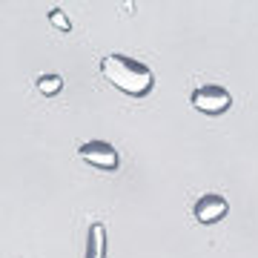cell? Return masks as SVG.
<instances>
[{"instance_id": "3957f363", "label": "cell", "mask_w": 258, "mask_h": 258, "mask_svg": "<svg viewBox=\"0 0 258 258\" xmlns=\"http://www.w3.org/2000/svg\"><path fill=\"white\" fill-rule=\"evenodd\" d=\"M78 155H81L86 164H92L95 169H103V172H115L120 166L118 149L112 147L109 141H86V144H81Z\"/></svg>"}, {"instance_id": "8992f818", "label": "cell", "mask_w": 258, "mask_h": 258, "mask_svg": "<svg viewBox=\"0 0 258 258\" xmlns=\"http://www.w3.org/2000/svg\"><path fill=\"white\" fill-rule=\"evenodd\" d=\"M37 89L52 98V95H57L63 89V78H60V75H40V78H37Z\"/></svg>"}, {"instance_id": "277c9868", "label": "cell", "mask_w": 258, "mask_h": 258, "mask_svg": "<svg viewBox=\"0 0 258 258\" xmlns=\"http://www.w3.org/2000/svg\"><path fill=\"white\" fill-rule=\"evenodd\" d=\"M227 212H230V204H227V198L218 195V192H207V195H201V198L192 204V218L198 224H204V227L224 221Z\"/></svg>"}, {"instance_id": "7a4b0ae2", "label": "cell", "mask_w": 258, "mask_h": 258, "mask_svg": "<svg viewBox=\"0 0 258 258\" xmlns=\"http://www.w3.org/2000/svg\"><path fill=\"white\" fill-rule=\"evenodd\" d=\"M189 103H192L195 112L210 115V118H218L224 112H230L232 95L224 86H218V83H204V86H198V89L189 92Z\"/></svg>"}, {"instance_id": "6da1fadb", "label": "cell", "mask_w": 258, "mask_h": 258, "mask_svg": "<svg viewBox=\"0 0 258 258\" xmlns=\"http://www.w3.org/2000/svg\"><path fill=\"white\" fill-rule=\"evenodd\" d=\"M101 75L118 89V92L129 95V98H147L155 89V75L147 63H141L135 57L120 55V52H109L101 57Z\"/></svg>"}, {"instance_id": "52a82bcc", "label": "cell", "mask_w": 258, "mask_h": 258, "mask_svg": "<svg viewBox=\"0 0 258 258\" xmlns=\"http://www.w3.org/2000/svg\"><path fill=\"white\" fill-rule=\"evenodd\" d=\"M49 23H52L55 29H60V32H69V29H72L69 18H66V15H63L60 9H52V12H49Z\"/></svg>"}, {"instance_id": "5b68a950", "label": "cell", "mask_w": 258, "mask_h": 258, "mask_svg": "<svg viewBox=\"0 0 258 258\" xmlns=\"http://www.w3.org/2000/svg\"><path fill=\"white\" fill-rule=\"evenodd\" d=\"M106 255H109V235H106V227L101 221H95L86 230V252H83V258H106Z\"/></svg>"}]
</instances>
